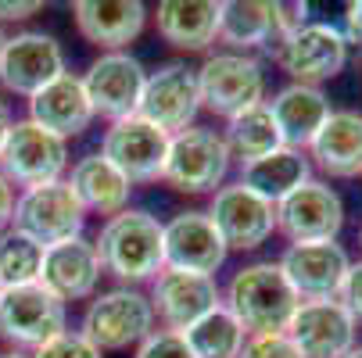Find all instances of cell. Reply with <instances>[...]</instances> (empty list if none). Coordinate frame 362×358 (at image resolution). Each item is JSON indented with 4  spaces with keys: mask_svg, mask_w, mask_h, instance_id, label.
<instances>
[{
    "mask_svg": "<svg viewBox=\"0 0 362 358\" xmlns=\"http://www.w3.org/2000/svg\"><path fill=\"white\" fill-rule=\"evenodd\" d=\"M308 162L330 179H355L362 176V112L341 108L330 112L316 140L308 143Z\"/></svg>",
    "mask_w": 362,
    "mask_h": 358,
    "instance_id": "obj_24",
    "label": "cell"
},
{
    "mask_svg": "<svg viewBox=\"0 0 362 358\" xmlns=\"http://www.w3.org/2000/svg\"><path fill=\"white\" fill-rule=\"evenodd\" d=\"M0 358H29V354H22V351H4Z\"/></svg>",
    "mask_w": 362,
    "mask_h": 358,
    "instance_id": "obj_41",
    "label": "cell"
},
{
    "mask_svg": "<svg viewBox=\"0 0 362 358\" xmlns=\"http://www.w3.org/2000/svg\"><path fill=\"white\" fill-rule=\"evenodd\" d=\"M25 119L40 122L50 133H58L62 140L86 133L90 122H93V108H90V97L83 90V79L65 72L62 79L43 86L36 97H29V115Z\"/></svg>",
    "mask_w": 362,
    "mask_h": 358,
    "instance_id": "obj_27",
    "label": "cell"
},
{
    "mask_svg": "<svg viewBox=\"0 0 362 358\" xmlns=\"http://www.w3.org/2000/svg\"><path fill=\"white\" fill-rule=\"evenodd\" d=\"M223 140L230 147V158H237L240 165L258 162V158H266V155H273V150L284 147V136L276 129V119H273L269 105H255V108L226 119Z\"/></svg>",
    "mask_w": 362,
    "mask_h": 358,
    "instance_id": "obj_29",
    "label": "cell"
},
{
    "mask_svg": "<svg viewBox=\"0 0 362 358\" xmlns=\"http://www.w3.org/2000/svg\"><path fill=\"white\" fill-rule=\"evenodd\" d=\"M76 29L86 43L100 47V54L126 50L147 25V8L140 0H76Z\"/></svg>",
    "mask_w": 362,
    "mask_h": 358,
    "instance_id": "obj_22",
    "label": "cell"
},
{
    "mask_svg": "<svg viewBox=\"0 0 362 358\" xmlns=\"http://www.w3.org/2000/svg\"><path fill=\"white\" fill-rule=\"evenodd\" d=\"M266 105L276 119L284 147H294V150H308V143L316 140V133L323 129V122L334 112L327 93L320 86H305V83H287Z\"/></svg>",
    "mask_w": 362,
    "mask_h": 358,
    "instance_id": "obj_26",
    "label": "cell"
},
{
    "mask_svg": "<svg viewBox=\"0 0 362 358\" xmlns=\"http://www.w3.org/2000/svg\"><path fill=\"white\" fill-rule=\"evenodd\" d=\"M43 251H47L43 244H36L33 237H25L18 229H4V233H0V290H4V287L40 283Z\"/></svg>",
    "mask_w": 362,
    "mask_h": 358,
    "instance_id": "obj_31",
    "label": "cell"
},
{
    "mask_svg": "<svg viewBox=\"0 0 362 358\" xmlns=\"http://www.w3.org/2000/svg\"><path fill=\"white\" fill-rule=\"evenodd\" d=\"M147 297H151L154 319H158L165 330L183 333L201 316H209L212 309H219V304H223V287L216 283V276L162 269L158 276H154Z\"/></svg>",
    "mask_w": 362,
    "mask_h": 358,
    "instance_id": "obj_19",
    "label": "cell"
},
{
    "mask_svg": "<svg viewBox=\"0 0 362 358\" xmlns=\"http://www.w3.org/2000/svg\"><path fill=\"white\" fill-rule=\"evenodd\" d=\"M100 276H105V265H100V254H97L93 240H86V237L50 244L43 251L40 283L65 304L90 301L100 287Z\"/></svg>",
    "mask_w": 362,
    "mask_h": 358,
    "instance_id": "obj_21",
    "label": "cell"
},
{
    "mask_svg": "<svg viewBox=\"0 0 362 358\" xmlns=\"http://www.w3.org/2000/svg\"><path fill=\"white\" fill-rule=\"evenodd\" d=\"M69 330V304L58 301L43 283L0 290V340L22 354L40 351L47 340Z\"/></svg>",
    "mask_w": 362,
    "mask_h": 358,
    "instance_id": "obj_6",
    "label": "cell"
},
{
    "mask_svg": "<svg viewBox=\"0 0 362 358\" xmlns=\"http://www.w3.org/2000/svg\"><path fill=\"white\" fill-rule=\"evenodd\" d=\"M308 179H313V162H308L305 150L280 147V150H273V155H266V158L240 165V179L237 183H244L251 193H258L269 204H280L284 197H291Z\"/></svg>",
    "mask_w": 362,
    "mask_h": 358,
    "instance_id": "obj_28",
    "label": "cell"
},
{
    "mask_svg": "<svg viewBox=\"0 0 362 358\" xmlns=\"http://www.w3.org/2000/svg\"><path fill=\"white\" fill-rule=\"evenodd\" d=\"M133 358H194V354H190L183 333H176V330H154V333L133 351Z\"/></svg>",
    "mask_w": 362,
    "mask_h": 358,
    "instance_id": "obj_34",
    "label": "cell"
},
{
    "mask_svg": "<svg viewBox=\"0 0 362 358\" xmlns=\"http://www.w3.org/2000/svg\"><path fill=\"white\" fill-rule=\"evenodd\" d=\"M83 226H86V212H83V204L76 201V193L65 179L18 190L11 229L33 237L36 244L50 247V244L83 237Z\"/></svg>",
    "mask_w": 362,
    "mask_h": 358,
    "instance_id": "obj_11",
    "label": "cell"
},
{
    "mask_svg": "<svg viewBox=\"0 0 362 358\" xmlns=\"http://www.w3.org/2000/svg\"><path fill=\"white\" fill-rule=\"evenodd\" d=\"M183 340H187L194 358H237L244 340H247V333L230 316L226 304H219V309H212L209 316H201L194 326H187Z\"/></svg>",
    "mask_w": 362,
    "mask_h": 358,
    "instance_id": "obj_30",
    "label": "cell"
},
{
    "mask_svg": "<svg viewBox=\"0 0 362 358\" xmlns=\"http://www.w3.org/2000/svg\"><path fill=\"white\" fill-rule=\"evenodd\" d=\"M0 40H4V32H0Z\"/></svg>",
    "mask_w": 362,
    "mask_h": 358,
    "instance_id": "obj_43",
    "label": "cell"
},
{
    "mask_svg": "<svg viewBox=\"0 0 362 358\" xmlns=\"http://www.w3.org/2000/svg\"><path fill=\"white\" fill-rule=\"evenodd\" d=\"M348 43H362V0H355V4L344 8V29Z\"/></svg>",
    "mask_w": 362,
    "mask_h": 358,
    "instance_id": "obj_38",
    "label": "cell"
},
{
    "mask_svg": "<svg viewBox=\"0 0 362 358\" xmlns=\"http://www.w3.org/2000/svg\"><path fill=\"white\" fill-rule=\"evenodd\" d=\"M11 126H15V115H11V108H8V100H0V147H4Z\"/></svg>",
    "mask_w": 362,
    "mask_h": 358,
    "instance_id": "obj_39",
    "label": "cell"
},
{
    "mask_svg": "<svg viewBox=\"0 0 362 358\" xmlns=\"http://www.w3.org/2000/svg\"><path fill=\"white\" fill-rule=\"evenodd\" d=\"M341 226H344V201L330 183L316 176L276 204V229L291 244L337 240Z\"/></svg>",
    "mask_w": 362,
    "mask_h": 358,
    "instance_id": "obj_17",
    "label": "cell"
},
{
    "mask_svg": "<svg viewBox=\"0 0 362 358\" xmlns=\"http://www.w3.org/2000/svg\"><path fill=\"white\" fill-rule=\"evenodd\" d=\"M65 183L72 186V193H76V201L83 204L86 215H105V219H112V215H119V212L129 208L133 183H129L105 155H100V150H97V155L76 158L72 169H69V176H65Z\"/></svg>",
    "mask_w": 362,
    "mask_h": 358,
    "instance_id": "obj_25",
    "label": "cell"
},
{
    "mask_svg": "<svg viewBox=\"0 0 362 358\" xmlns=\"http://www.w3.org/2000/svg\"><path fill=\"white\" fill-rule=\"evenodd\" d=\"M93 247L100 254L105 276H115L119 287L154 283V276L165 269L162 222L144 208H126V212L105 219Z\"/></svg>",
    "mask_w": 362,
    "mask_h": 358,
    "instance_id": "obj_1",
    "label": "cell"
},
{
    "mask_svg": "<svg viewBox=\"0 0 362 358\" xmlns=\"http://www.w3.org/2000/svg\"><path fill=\"white\" fill-rule=\"evenodd\" d=\"M344 358H362V344H355V347H351V351H348Z\"/></svg>",
    "mask_w": 362,
    "mask_h": 358,
    "instance_id": "obj_40",
    "label": "cell"
},
{
    "mask_svg": "<svg viewBox=\"0 0 362 358\" xmlns=\"http://www.w3.org/2000/svg\"><path fill=\"white\" fill-rule=\"evenodd\" d=\"M29 358H105L79 330H65L54 340H47L40 351H33Z\"/></svg>",
    "mask_w": 362,
    "mask_h": 358,
    "instance_id": "obj_32",
    "label": "cell"
},
{
    "mask_svg": "<svg viewBox=\"0 0 362 358\" xmlns=\"http://www.w3.org/2000/svg\"><path fill=\"white\" fill-rule=\"evenodd\" d=\"M154 326H158V319H154L151 297L140 287H112L90 297L79 333L100 354H112L129 347L136 351L154 333Z\"/></svg>",
    "mask_w": 362,
    "mask_h": 358,
    "instance_id": "obj_3",
    "label": "cell"
},
{
    "mask_svg": "<svg viewBox=\"0 0 362 358\" xmlns=\"http://www.w3.org/2000/svg\"><path fill=\"white\" fill-rule=\"evenodd\" d=\"M43 11V0H0V22H25Z\"/></svg>",
    "mask_w": 362,
    "mask_h": 358,
    "instance_id": "obj_36",
    "label": "cell"
},
{
    "mask_svg": "<svg viewBox=\"0 0 362 358\" xmlns=\"http://www.w3.org/2000/svg\"><path fill=\"white\" fill-rule=\"evenodd\" d=\"M223 304L244 326L247 337H258V333H287L301 301L276 262H251L230 276V283L223 287Z\"/></svg>",
    "mask_w": 362,
    "mask_h": 358,
    "instance_id": "obj_2",
    "label": "cell"
},
{
    "mask_svg": "<svg viewBox=\"0 0 362 358\" xmlns=\"http://www.w3.org/2000/svg\"><path fill=\"white\" fill-rule=\"evenodd\" d=\"M201 112V90H197V68L187 61H169L147 72L144 93H140V108L136 115L147 119L151 126H158L162 133H183L194 126Z\"/></svg>",
    "mask_w": 362,
    "mask_h": 358,
    "instance_id": "obj_12",
    "label": "cell"
},
{
    "mask_svg": "<svg viewBox=\"0 0 362 358\" xmlns=\"http://www.w3.org/2000/svg\"><path fill=\"white\" fill-rule=\"evenodd\" d=\"M276 61L291 83L323 86L348 65V36L334 22H305L276 47Z\"/></svg>",
    "mask_w": 362,
    "mask_h": 358,
    "instance_id": "obj_10",
    "label": "cell"
},
{
    "mask_svg": "<svg viewBox=\"0 0 362 358\" xmlns=\"http://www.w3.org/2000/svg\"><path fill=\"white\" fill-rule=\"evenodd\" d=\"M237 358H301V351L294 347L287 333H258L244 340Z\"/></svg>",
    "mask_w": 362,
    "mask_h": 358,
    "instance_id": "obj_33",
    "label": "cell"
},
{
    "mask_svg": "<svg viewBox=\"0 0 362 358\" xmlns=\"http://www.w3.org/2000/svg\"><path fill=\"white\" fill-rule=\"evenodd\" d=\"M69 169H72L69 140L43 129L33 119H15L4 147H0V172L15 190L58 183L69 176Z\"/></svg>",
    "mask_w": 362,
    "mask_h": 358,
    "instance_id": "obj_5",
    "label": "cell"
},
{
    "mask_svg": "<svg viewBox=\"0 0 362 358\" xmlns=\"http://www.w3.org/2000/svg\"><path fill=\"white\" fill-rule=\"evenodd\" d=\"M287 337L301 358H344L355 347L358 323L337 297L330 301H301L287 326Z\"/></svg>",
    "mask_w": 362,
    "mask_h": 358,
    "instance_id": "obj_20",
    "label": "cell"
},
{
    "mask_svg": "<svg viewBox=\"0 0 362 358\" xmlns=\"http://www.w3.org/2000/svg\"><path fill=\"white\" fill-rule=\"evenodd\" d=\"M209 219L216 222L226 251H255L276 233V204L251 193L244 183H226L209 201Z\"/></svg>",
    "mask_w": 362,
    "mask_h": 358,
    "instance_id": "obj_16",
    "label": "cell"
},
{
    "mask_svg": "<svg viewBox=\"0 0 362 358\" xmlns=\"http://www.w3.org/2000/svg\"><path fill=\"white\" fill-rule=\"evenodd\" d=\"M230 165H233V158H230L223 133L194 122L190 129L169 136L162 183L187 197H212L219 186H226Z\"/></svg>",
    "mask_w": 362,
    "mask_h": 358,
    "instance_id": "obj_4",
    "label": "cell"
},
{
    "mask_svg": "<svg viewBox=\"0 0 362 358\" xmlns=\"http://www.w3.org/2000/svg\"><path fill=\"white\" fill-rule=\"evenodd\" d=\"M15 201H18V190L4 179V172H0V233L11 229V219H15Z\"/></svg>",
    "mask_w": 362,
    "mask_h": 358,
    "instance_id": "obj_37",
    "label": "cell"
},
{
    "mask_svg": "<svg viewBox=\"0 0 362 358\" xmlns=\"http://www.w3.org/2000/svg\"><path fill=\"white\" fill-rule=\"evenodd\" d=\"M301 4L276 0H223L219 8V43L233 54L251 50H276L298 25H305Z\"/></svg>",
    "mask_w": 362,
    "mask_h": 358,
    "instance_id": "obj_8",
    "label": "cell"
},
{
    "mask_svg": "<svg viewBox=\"0 0 362 358\" xmlns=\"http://www.w3.org/2000/svg\"><path fill=\"white\" fill-rule=\"evenodd\" d=\"M337 301L351 312L355 323H362V258L351 262V269H348V276H344V287H341Z\"/></svg>",
    "mask_w": 362,
    "mask_h": 358,
    "instance_id": "obj_35",
    "label": "cell"
},
{
    "mask_svg": "<svg viewBox=\"0 0 362 358\" xmlns=\"http://www.w3.org/2000/svg\"><path fill=\"white\" fill-rule=\"evenodd\" d=\"M201 108L219 119H233L255 105H266V72L255 54H233V50H212L197 65Z\"/></svg>",
    "mask_w": 362,
    "mask_h": 358,
    "instance_id": "obj_7",
    "label": "cell"
},
{
    "mask_svg": "<svg viewBox=\"0 0 362 358\" xmlns=\"http://www.w3.org/2000/svg\"><path fill=\"white\" fill-rule=\"evenodd\" d=\"M100 155H105L133 186L136 183H154L162 179L165 155H169V133L151 126L140 115L108 122L105 136H100Z\"/></svg>",
    "mask_w": 362,
    "mask_h": 358,
    "instance_id": "obj_13",
    "label": "cell"
},
{
    "mask_svg": "<svg viewBox=\"0 0 362 358\" xmlns=\"http://www.w3.org/2000/svg\"><path fill=\"white\" fill-rule=\"evenodd\" d=\"M79 79H83L86 97H90L93 119L100 115V119H108V122H119V119L136 115L147 68L129 54V50H112V54L93 58L90 68Z\"/></svg>",
    "mask_w": 362,
    "mask_h": 358,
    "instance_id": "obj_14",
    "label": "cell"
},
{
    "mask_svg": "<svg viewBox=\"0 0 362 358\" xmlns=\"http://www.w3.org/2000/svg\"><path fill=\"white\" fill-rule=\"evenodd\" d=\"M276 265L294 287L298 301H330L341 294L351 258H348L344 244L316 240V244H287Z\"/></svg>",
    "mask_w": 362,
    "mask_h": 358,
    "instance_id": "obj_18",
    "label": "cell"
},
{
    "mask_svg": "<svg viewBox=\"0 0 362 358\" xmlns=\"http://www.w3.org/2000/svg\"><path fill=\"white\" fill-rule=\"evenodd\" d=\"M358 247H362V226H358Z\"/></svg>",
    "mask_w": 362,
    "mask_h": 358,
    "instance_id": "obj_42",
    "label": "cell"
},
{
    "mask_svg": "<svg viewBox=\"0 0 362 358\" xmlns=\"http://www.w3.org/2000/svg\"><path fill=\"white\" fill-rule=\"evenodd\" d=\"M162 254H165V269L216 276L230 251L216 222L209 219V212L187 208V212H176L169 222H162Z\"/></svg>",
    "mask_w": 362,
    "mask_h": 358,
    "instance_id": "obj_15",
    "label": "cell"
},
{
    "mask_svg": "<svg viewBox=\"0 0 362 358\" xmlns=\"http://www.w3.org/2000/svg\"><path fill=\"white\" fill-rule=\"evenodd\" d=\"M69 72L58 36L43 29H18L0 40V86L15 97H36Z\"/></svg>",
    "mask_w": 362,
    "mask_h": 358,
    "instance_id": "obj_9",
    "label": "cell"
},
{
    "mask_svg": "<svg viewBox=\"0 0 362 358\" xmlns=\"http://www.w3.org/2000/svg\"><path fill=\"white\" fill-rule=\"evenodd\" d=\"M223 0H162L154 11L158 36L183 54H204L219 43Z\"/></svg>",
    "mask_w": 362,
    "mask_h": 358,
    "instance_id": "obj_23",
    "label": "cell"
}]
</instances>
